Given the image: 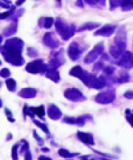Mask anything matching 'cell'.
<instances>
[{"label": "cell", "instance_id": "52", "mask_svg": "<svg viewBox=\"0 0 133 160\" xmlns=\"http://www.w3.org/2000/svg\"><path fill=\"white\" fill-rule=\"evenodd\" d=\"M41 151H42V152H49V148L42 147V148H41Z\"/></svg>", "mask_w": 133, "mask_h": 160}, {"label": "cell", "instance_id": "23", "mask_svg": "<svg viewBox=\"0 0 133 160\" xmlns=\"http://www.w3.org/2000/svg\"><path fill=\"white\" fill-rule=\"evenodd\" d=\"M100 27V23L98 22H87L82 26H80L77 32H83V31H91L94 29H97Z\"/></svg>", "mask_w": 133, "mask_h": 160}, {"label": "cell", "instance_id": "18", "mask_svg": "<svg viewBox=\"0 0 133 160\" xmlns=\"http://www.w3.org/2000/svg\"><path fill=\"white\" fill-rule=\"evenodd\" d=\"M77 137L82 143L86 144L87 146H94L95 145L94 137L92 136V134H90V133H86V132H82V131H78L77 132Z\"/></svg>", "mask_w": 133, "mask_h": 160}, {"label": "cell", "instance_id": "24", "mask_svg": "<svg viewBox=\"0 0 133 160\" xmlns=\"http://www.w3.org/2000/svg\"><path fill=\"white\" fill-rule=\"evenodd\" d=\"M58 154L64 158H73L75 157H78L79 156V153L78 152H69V150L65 149V148H60L58 150Z\"/></svg>", "mask_w": 133, "mask_h": 160}, {"label": "cell", "instance_id": "32", "mask_svg": "<svg viewBox=\"0 0 133 160\" xmlns=\"http://www.w3.org/2000/svg\"><path fill=\"white\" fill-rule=\"evenodd\" d=\"M16 11V7L14 6L11 9H8V11L4 13H1L0 15V19L4 20V19H10V18L13 16V14Z\"/></svg>", "mask_w": 133, "mask_h": 160}, {"label": "cell", "instance_id": "15", "mask_svg": "<svg viewBox=\"0 0 133 160\" xmlns=\"http://www.w3.org/2000/svg\"><path fill=\"white\" fill-rule=\"evenodd\" d=\"M117 29V25L114 24H106L99 28L94 32L95 36H100V37L109 38L114 34V32Z\"/></svg>", "mask_w": 133, "mask_h": 160}, {"label": "cell", "instance_id": "7", "mask_svg": "<svg viewBox=\"0 0 133 160\" xmlns=\"http://www.w3.org/2000/svg\"><path fill=\"white\" fill-rule=\"evenodd\" d=\"M66 62L64 56V49H60L57 51H52L49 55V67L59 69Z\"/></svg>", "mask_w": 133, "mask_h": 160}, {"label": "cell", "instance_id": "21", "mask_svg": "<svg viewBox=\"0 0 133 160\" xmlns=\"http://www.w3.org/2000/svg\"><path fill=\"white\" fill-rule=\"evenodd\" d=\"M53 24H55V20L52 17H41V18H39V19L37 21V25L39 28H46V29L50 28L53 26Z\"/></svg>", "mask_w": 133, "mask_h": 160}, {"label": "cell", "instance_id": "38", "mask_svg": "<svg viewBox=\"0 0 133 160\" xmlns=\"http://www.w3.org/2000/svg\"><path fill=\"white\" fill-rule=\"evenodd\" d=\"M21 143H22V146H21V148H20V151H19V155H24L26 151L29 150V144L25 139L21 140Z\"/></svg>", "mask_w": 133, "mask_h": 160}, {"label": "cell", "instance_id": "34", "mask_svg": "<svg viewBox=\"0 0 133 160\" xmlns=\"http://www.w3.org/2000/svg\"><path fill=\"white\" fill-rule=\"evenodd\" d=\"M20 147V143L17 142L12 147L11 149V157L14 160H17L18 158V148Z\"/></svg>", "mask_w": 133, "mask_h": 160}, {"label": "cell", "instance_id": "53", "mask_svg": "<svg viewBox=\"0 0 133 160\" xmlns=\"http://www.w3.org/2000/svg\"><path fill=\"white\" fill-rule=\"evenodd\" d=\"M1 2H4V3L9 4V5H12V2H11L10 0H1Z\"/></svg>", "mask_w": 133, "mask_h": 160}, {"label": "cell", "instance_id": "55", "mask_svg": "<svg viewBox=\"0 0 133 160\" xmlns=\"http://www.w3.org/2000/svg\"><path fill=\"white\" fill-rule=\"evenodd\" d=\"M0 105H1V107L3 106V101L2 100H0Z\"/></svg>", "mask_w": 133, "mask_h": 160}, {"label": "cell", "instance_id": "31", "mask_svg": "<svg viewBox=\"0 0 133 160\" xmlns=\"http://www.w3.org/2000/svg\"><path fill=\"white\" fill-rule=\"evenodd\" d=\"M104 67H105L104 61H102V60L100 59L98 62H97L96 63H95V64H94V66H93V69H92V72H93V73L94 74H97V73H98L99 72L103 71Z\"/></svg>", "mask_w": 133, "mask_h": 160}, {"label": "cell", "instance_id": "25", "mask_svg": "<svg viewBox=\"0 0 133 160\" xmlns=\"http://www.w3.org/2000/svg\"><path fill=\"white\" fill-rule=\"evenodd\" d=\"M84 2L90 6L94 7L96 8H104L106 7V0H84Z\"/></svg>", "mask_w": 133, "mask_h": 160}, {"label": "cell", "instance_id": "40", "mask_svg": "<svg viewBox=\"0 0 133 160\" xmlns=\"http://www.w3.org/2000/svg\"><path fill=\"white\" fill-rule=\"evenodd\" d=\"M25 13V9L24 8H19L18 10L15 11V13L13 14V16L10 18L9 20H14V19H18L19 18H21Z\"/></svg>", "mask_w": 133, "mask_h": 160}, {"label": "cell", "instance_id": "19", "mask_svg": "<svg viewBox=\"0 0 133 160\" xmlns=\"http://www.w3.org/2000/svg\"><path fill=\"white\" fill-rule=\"evenodd\" d=\"M37 94V90L32 87H26L23 88L18 92V96L24 99H33L35 98Z\"/></svg>", "mask_w": 133, "mask_h": 160}, {"label": "cell", "instance_id": "29", "mask_svg": "<svg viewBox=\"0 0 133 160\" xmlns=\"http://www.w3.org/2000/svg\"><path fill=\"white\" fill-rule=\"evenodd\" d=\"M33 123L34 124H36L37 127H39L46 135L49 137H51V135H50V132H49V127H48V125L46 124V123H41L39 120H36V119H33Z\"/></svg>", "mask_w": 133, "mask_h": 160}, {"label": "cell", "instance_id": "14", "mask_svg": "<svg viewBox=\"0 0 133 160\" xmlns=\"http://www.w3.org/2000/svg\"><path fill=\"white\" fill-rule=\"evenodd\" d=\"M92 116L90 114H83L78 117H73V116H66L63 118V123L71 124V125H78L79 127L84 126L87 121L91 120Z\"/></svg>", "mask_w": 133, "mask_h": 160}, {"label": "cell", "instance_id": "10", "mask_svg": "<svg viewBox=\"0 0 133 160\" xmlns=\"http://www.w3.org/2000/svg\"><path fill=\"white\" fill-rule=\"evenodd\" d=\"M64 97L68 99L69 101L75 102H80L87 100L86 96L82 93V92L75 87L66 89L64 92Z\"/></svg>", "mask_w": 133, "mask_h": 160}, {"label": "cell", "instance_id": "54", "mask_svg": "<svg viewBox=\"0 0 133 160\" xmlns=\"http://www.w3.org/2000/svg\"><path fill=\"white\" fill-rule=\"evenodd\" d=\"M61 1H62V0H56L57 5H58V7H59V8H61Z\"/></svg>", "mask_w": 133, "mask_h": 160}, {"label": "cell", "instance_id": "11", "mask_svg": "<svg viewBox=\"0 0 133 160\" xmlns=\"http://www.w3.org/2000/svg\"><path fill=\"white\" fill-rule=\"evenodd\" d=\"M84 51V48L80 46V44L77 41H72L67 50L68 56L69 57V59L72 62H76L78 60H79V58L81 57L82 53Z\"/></svg>", "mask_w": 133, "mask_h": 160}, {"label": "cell", "instance_id": "39", "mask_svg": "<svg viewBox=\"0 0 133 160\" xmlns=\"http://www.w3.org/2000/svg\"><path fill=\"white\" fill-rule=\"evenodd\" d=\"M23 113H24V116H29V117L32 118V119L35 118V114L32 112V111L30 110V107H29L27 104H24V107H23Z\"/></svg>", "mask_w": 133, "mask_h": 160}, {"label": "cell", "instance_id": "43", "mask_svg": "<svg viewBox=\"0 0 133 160\" xmlns=\"http://www.w3.org/2000/svg\"><path fill=\"white\" fill-rule=\"evenodd\" d=\"M10 74H11V72H10L9 69H7V68H3L0 72V75L2 78H7L10 76Z\"/></svg>", "mask_w": 133, "mask_h": 160}, {"label": "cell", "instance_id": "46", "mask_svg": "<svg viewBox=\"0 0 133 160\" xmlns=\"http://www.w3.org/2000/svg\"><path fill=\"white\" fill-rule=\"evenodd\" d=\"M24 158L26 160H31L32 159V154L30 152V150L26 151V153L24 154Z\"/></svg>", "mask_w": 133, "mask_h": 160}, {"label": "cell", "instance_id": "48", "mask_svg": "<svg viewBox=\"0 0 133 160\" xmlns=\"http://www.w3.org/2000/svg\"><path fill=\"white\" fill-rule=\"evenodd\" d=\"M25 2H26V0H17L16 6H17V7H20V6H22V5L24 4Z\"/></svg>", "mask_w": 133, "mask_h": 160}, {"label": "cell", "instance_id": "17", "mask_svg": "<svg viewBox=\"0 0 133 160\" xmlns=\"http://www.w3.org/2000/svg\"><path fill=\"white\" fill-rule=\"evenodd\" d=\"M18 28V19L10 20V24L3 29L2 35L4 37H11L17 32Z\"/></svg>", "mask_w": 133, "mask_h": 160}, {"label": "cell", "instance_id": "50", "mask_svg": "<svg viewBox=\"0 0 133 160\" xmlns=\"http://www.w3.org/2000/svg\"><path fill=\"white\" fill-rule=\"evenodd\" d=\"M12 138H13L12 134H11V133H8V134H7V138H6V140H7V141H10V140H11Z\"/></svg>", "mask_w": 133, "mask_h": 160}, {"label": "cell", "instance_id": "51", "mask_svg": "<svg viewBox=\"0 0 133 160\" xmlns=\"http://www.w3.org/2000/svg\"><path fill=\"white\" fill-rule=\"evenodd\" d=\"M90 158H91L90 156H81V157H79V159H88Z\"/></svg>", "mask_w": 133, "mask_h": 160}, {"label": "cell", "instance_id": "35", "mask_svg": "<svg viewBox=\"0 0 133 160\" xmlns=\"http://www.w3.org/2000/svg\"><path fill=\"white\" fill-rule=\"evenodd\" d=\"M115 71H116V68L113 65H105V67H104L102 72H103V73L105 74V75L111 76V75H113Z\"/></svg>", "mask_w": 133, "mask_h": 160}, {"label": "cell", "instance_id": "6", "mask_svg": "<svg viewBox=\"0 0 133 160\" xmlns=\"http://www.w3.org/2000/svg\"><path fill=\"white\" fill-rule=\"evenodd\" d=\"M105 50V47H104V43L101 41V42H98L97 43L94 48L91 49L84 58V63L86 64H91L92 62H94L99 56H101Z\"/></svg>", "mask_w": 133, "mask_h": 160}, {"label": "cell", "instance_id": "2", "mask_svg": "<svg viewBox=\"0 0 133 160\" xmlns=\"http://www.w3.org/2000/svg\"><path fill=\"white\" fill-rule=\"evenodd\" d=\"M55 28L57 33L65 41L70 39L77 33L78 28L75 24H68L61 18H57L55 20Z\"/></svg>", "mask_w": 133, "mask_h": 160}, {"label": "cell", "instance_id": "3", "mask_svg": "<svg viewBox=\"0 0 133 160\" xmlns=\"http://www.w3.org/2000/svg\"><path fill=\"white\" fill-rule=\"evenodd\" d=\"M81 82L86 86L89 89H95V90H101L107 86V79L106 75H100L97 77V75L94 73H89L87 72L85 74Z\"/></svg>", "mask_w": 133, "mask_h": 160}, {"label": "cell", "instance_id": "36", "mask_svg": "<svg viewBox=\"0 0 133 160\" xmlns=\"http://www.w3.org/2000/svg\"><path fill=\"white\" fill-rule=\"evenodd\" d=\"M33 136H34V139H36V143H37V145L40 147V148H42V147H44V144H45V141H44V139L41 137V136H39L38 134H37V132H36V130H33Z\"/></svg>", "mask_w": 133, "mask_h": 160}, {"label": "cell", "instance_id": "22", "mask_svg": "<svg viewBox=\"0 0 133 160\" xmlns=\"http://www.w3.org/2000/svg\"><path fill=\"white\" fill-rule=\"evenodd\" d=\"M87 73V71H85L82 69V67L80 65H76L74 66L72 69L69 71V74L70 76H73V77H76L78 79H79L80 81L83 79V77L85 76V74Z\"/></svg>", "mask_w": 133, "mask_h": 160}, {"label": "cell", "instance_id": "28", "mask_svg": "<svg viewBox=\"0 0 133 160\" xmlns=\"http://www.w3.org/2000/svg\"><path fill=\"white\" fill-rule=\"evenodd\" d=\"M123 52H124V51H122V50L119 49L118 47H116L114 44L109 46V54L111 55V57H112L114 60H118V59L121 57V55Z\"/></svg>", "mask_w": 133, "mask_h": 160}, {"label": "cell", "instance_id": "41", "mask_svg": "<svg viewBox=\"0 0 133 160\" xmlns=\"http://www.w3.org/2000/svg\"><path fill=\"white\" fill-rule=\"evenodd\" d=\"M26 53H27V56L30 57V58H36L38 56V52L35 48L33 47H28L26 49Z\"/></svg>", "mask_w": 133, "mask_h": 160}, {"label": "cell", "instance_id": "13", "mask_svg": "<svg viewBox=\"0 0 133 160\" xmlns=\"http://www.w3.org/2000/svg\"><path fill=\"white\" fill-rule=\"evenodd\" d=\"M43 44L51 49H58L60 46V41L58 39V38L55 36V33L52 31L46 32L42 38Z\"/></svg>", "mask_w": 133, "mask_h": 160}, {"label": "cell", "instance_id": "5", "mask_svg": "<svg viewBox=\"0 0 133 160\" xmlns=\"http://www.w3.org/2000/svg\"><path fill=\"white\" fill-rule=\"evenodd\" d=\"M116 99V92L113 88H109L108 90L101 92L99 93H97L95 96V102L99 104H109L111 102H113Z\"/></svg>", "mask_w": 133, "mask_h": 160}, {"label": "cell", "instance_id": "42", "mask_svg": "<svg viewBox=\"0 0 133 160\" xmlns=\"http://www.w3.org/2000/svg\"><path fill=\"white\" fill-rule=\"evenodd\" d=\"M4 111H5L6 115H7V120H8L10 123H14L16 120H15V118H14V116H13L12 112L10 111V110H9L7 107H5V108H4Z\"/></svg>", "mask_w": 133, "mask_h": 160}, {"label": "cell", "instance_id": "30", "mask_svg": "<svg viewBox=\"0 0 133 160\" xmlns=\"http://www.w3.org/2000/svg\"><path fill=\"white\" fill-rule=\"evenodd\" d=\"M5 82H6L7 88V90H8L9 92H16V90H17V82H16L15 79H13V78L7 79V80L5 81Z\"/></svg>", "mask_w": 133, "mask_h": 160}, {"label": "cell", "instance_id": "47", "mask_svg": "<svg viewBox=\"0 0 133 160\" xmlns=\"http://www.w3.org/2000/svg\"><path fill=\"white\" fill-rule=\"evenodd\" d=\"M84 0H77L76 1V3H75V5L78 7V8H84Z\"/></svg>", "mask_w": 133, "mask_h": 160}, {"label": "cell", "instance_id": "44", "mask_svg": "<svg viewBox=\"0 0 133 160\" xmlns=\"http://www.w3.org/2000/svg\"><path fill=\"white\" fill-rule=\"evenodd\" d=\"M123 96L128 100H132L133 99V91L132 90H129V91H126L123 94Z\"/></svg>", "mask_w": 133, "mask_h": 160}, {"label": "cell", "instance_id": "37", "mask_svg": "<svg viewBox=\"0 0 133 160\" xmlns=\"http://www.w3.org/2000/svg\"><path fill=\"white\" fill-rule=\"evenodd\" d=\"M125 118H126V120L129 123V124H131V126L133 127V112H131V111L130 109H126Z\"/></svg>", "mask_w": 133, "mask_h": 160}, {"label": "cell", "instance_id": "16", "mask_svg": "<svg viewBox=\"0 0 133 160\" xmlns=\"http://www.w3.org/2000/svg\"><path fill=\"white\" fill-rule=\"evenodd\" d=\"M48 115L53 121H58L62 117V112L59 106L54 103H49L48 107Z\"/></svg>", "mask_w": 133, "mask_h": 160}, {"label": "cell", "instance_id": "27", "mask_svg": "<svg viewBox=\"0 0 133 160\" xmlns=\"http://www.w3.org/2000/svg\"><path fill=\"white\" fill-rule=\"evenodd\" d=\"M30 110L32 111V112L35 115H37L40 119L45 120L46 111H45L44 105H39V106H36V107H30Z\"/></svg>", "mask_w": 133, "mask_h": 160}, {"label": "cell", "instance_id": "33", "mask_svg": "<svg viewBox=\"0 0 133 160\" xmlns=\"http://www.w3.org/2000/svg\"><path fill=\"white\" fill-rule=\"evenodd\" d=\"M91 150H92L94 153H96L97 155L101 156V157H103V158H107V159H118V158H119L116 157V156L110 155V154H108V153H103V152L98 151V150H96V149H92V148H91Z\"/></svg>", "mask_w": 133, "mask_h": 160}, {"label": "cell", "instance_id": "4", "mask_svg": "<svg viewBox=\"0 0 133 160\" xmlns=\"http://www.w3.org/2000/svg\"><path fill=\"white\" fill-rule=\"evenodd\" d=\"M49 68V64H46L42 59H36L28 62L25 69L30 74H45Z\"/></svg>", "mask_w": 133, "mask_h": 160}, {"label": "cell", "instance_id": "45", "mask_svg": "<svg viewBox=\"0 0 133 160\" xmlns=\"http://www.w3.org/2000/svg\"><path fill=\"white\" fill-rule=\"evenodd\" d=\"M0 6L2 8H6V9H11L13 7V5H9V4H7V3H4V2H0Z\"/></svg>", "mask_w": 133, "mask_h": 160}, {"label": "cell", "instance_id": "26", "mask_svg": "<svg viewBox=\"0 0 133 160\" xmlns=\"http://www.w3.org/2000/svg\"><path fill=\"white\" fill-rule=\"evenodd\" d=\"M131 80V76L127 71H121L119 76L117 77V83L119 84H124L129 82Z\"/></svg>", "mask_w": 133, "mask_h": 160}, {"label": "cell", "instance_id": "9", "mask_svg": "<svg viewBox=\"0 0 133 160\" xmlns=\"http://www.w3.org/2000/svg\"><path fill=\"white\" fill-rule=\"evenodd\" d=\"M114 63L117 64L121 68H124L125 70H131L133 68V53L130 50H125L121 57L114 61Z\"/></svg>", "mask_w": 133, "mask_h": 160}, {"label": "cell", "instance_id": "8", "mask_svg": "<svg viewBox=\"0 0 133 160\" xmlns=\"http://www.w3.org/2000/svg\"><path fill=\"white\" fill-rule=\"evenodd\" d=\"M114 45L121 49L122 51H125L127 48V30L125 28V26H121V28L117 30V33L114 37Z\"/></svg>", "mask_w": 133, "mask_h": 160}, {"label": "cell", "instance_id": "12", "mask_svg": "<svg viewBox=\"0 0 133 160\" xmlns=\"http://www.w3.org/2000/svg\"><path fill=\"white\" fill-rule=\"evenodd\" d=\"M110 11L115 10L117 8H121L122 11L133 10V0H109Z\"/></svg>", "mask_w": 133, "mask_h": 160}, {"label": "cell", "instance_id": "1", "mask_svg": "<svg viewBox=\"0 0 133 160\" xmlns=\"http://www.w3.org/2000/svg\"><path fill=\"white\" fill-rule=\"evenodd\" d=\"M25 43L20 38H9L1 46V54L4 60L12 66L20 67L25 64L23 49Z\"/></svg>", "mask_w": 133, "mask_h": 160}, {"label": "cell", "instance_id": "49", "mask_svg": "<svg viewBox=\"0 0 133 160\" xmlns=\"http://www.w3.org/2000/svg\"><path fill=\"white\" fill-rule=\"evenodd\" d=\"M41 159H52V158H49V157H47V156L41 155V156H39V157H38V160H41Z\"/></svg>", "mask_w": 133, "mask_h": 160}, {"label": "cell", "instance_id": "20", "mask_svg": "<svg viewBox=\"0 0 133 160\" xmlns=\"http://www.w3.org/2000/svg\"><path fill=\"white\" fill-rule=\"evenodd\" d=\"M45 76L49 79L50 81H52L53 82H59L61 81V77H60V73L59 72L58 69L56 68H52V67H49L46 73H45Z\"/></svg>", "mask_w": 133, "mask_h": 160}]
</instances>
